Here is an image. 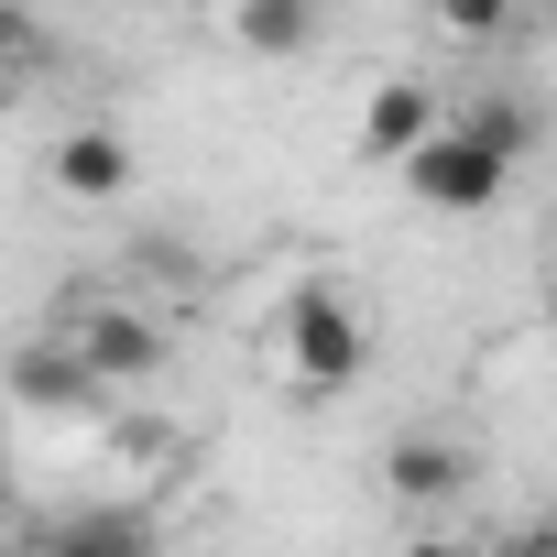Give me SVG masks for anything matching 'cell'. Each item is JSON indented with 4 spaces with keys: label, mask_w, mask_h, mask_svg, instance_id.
Segmentation results:
<instances>
[{
    "label": "cell",
    "mask_w": 557,
    "mask_h": 557,
    "mask_svg": "<svg viewBox=\"0 0 557 557\" xmlns=\"http://www.w3.org/2000/svg\"><path fill=\"white\" fill-rule=\"evenodd\" d=\"M437 121H448V110H437V88H426V77H383V88L361 99V153H372V164H405Z\"/></svg>",
    "instance_id": "5"
},
{
    "label": "cell",
    "mask_w": 557,
    "mask_h": 557,
    "mask_svg": "<svg viewBox=\"0 0 557 557\" xmlns=\"http://www.w3.org/2000/svg\"><path fill=\"white\" fill-rule=\"evenodd\" d=\"M143 546H153L143 513H66L55 524V557H143Z\"/></svg>",
    "instance_id": "9"
},
{
    "label": "cell",
    "mask_w": 557,
    "mask_h": 557,
    "mask_svg": "<svg viewBox=\"0 0 557 557\" xmlns=\"http://www.w3.org/2000/svg\"><path fill=\"white\" fill-rule=\"evenodd\" d=\"M394 175H405V197H416V208H437V219H481V208H503V186H513V153L448 110V121H437V132H426V143H416Z\"/></svg>",
    "instance_id": "1"
},
{
    "label": "cell",
    "mask_w": 557,
    "mask_h": 557,
    "mask_svg": "<svg viewBox=\"0 0 557 557\" xmlns=\"http://www.w3.org/2000/svg\"><path fill=\"white\" fill-rule=\"evenodd\" d=\"M426 12H437L448 45H492V34L513 23V0H426Z\"/></svg>",
    "instance_id": "11"
},
{
    "label": "cell",
    "mask_w": 557,
    "mask_h": 557,
    "mask_svg": "<svg viewBox=\"0 0 557 557\" xmlns=\"http://www.w3.org/2000/svg\"><path fill=\"white\" fill-rule=\"evenodd\" d=\"M383 492H394L405 513L459 503V492H470V448H459V437H437V426H405V437L383 448Z\"/></svg>",
    "instance_id": "4"
},
{
    "label": "cell",
    "mask_w": 557,
    "mask_h": 557,
    "mask_svg": "<svg viewBox=\"0 0 557 557\" xmlns=\"http://www.w3.org/2000/svg\"><path fill=\"white\" fill-rule=\"evenodd\" d=\"M285 361L307 394H350L372 372V318L350 307V285H329V273H307V285L285 296Z\"/></svg>",
    "instance_id": "2"
},
{
    "label": "cell",
    "mask_w": 557,
    "mask_h": 557,
    "mask_svg": "<svg viewBox=\"0 0 557 557\" xmlns=\"http://www.w3.org/2000/svg\"><path fill=\"white\" fill-rule=\"evenodd\" d=\"M459 121H470V132H492L513 164H524V153H535V132H546V121H535V99H503V88H492V99H470Z\"/></svg>",
    "instance_id": "10"
},
{
    "label": "cell",
    "mask_w": 557,
    "mask_h": 557,
    "mask_svg": "<svg viewBox=\"0 0 557 557\" xmlns=\"http://www.w3.org/2000/svg\"><path fill=\"white\" fill-rule=\"evenodd\" d=\"M230 45L240 55H273V66L307 55L318 45V0H230Z\"/></svg>",
    "instance_id": "8"
},
{
    "label": "cell",
    "mask_w": 557,
    "mask_h": 557,
    "mask_svg": "<svg viewBox=\"0 0 557 557\" xmlns=\"http://www.w3.org/2000/svg\"><path fill=\"white\" fill-rule=\"evenodd\" d=\"M66 339H77V350L99 361V383H153V372H164V350H175V339H164L153 318H132L121 296H88Z\"/></svg>",
    "instance_id": "3"
},
{
    "label": "cell",
    "mask_w": 557,
    "mask_h": 557,
    "mask_svg": "<svg viewBox=\"0 0 557 557\" xmlns=\"http://www.w3.org/2000/svg\"><path fill=\"white\" fill-rule=\"evenodd\" d=\"M45 175H55L66 197H88V208H110V197H132V143H121L110 121H88V132H66V143L45 153Z\"/></svg>",
    "instance_id": "6"
},
{
    "label": "cell",
    "mask_w": 557,
    "mask_h": 557,
    "mask_svg": "<svg viewBox=\"0 0 557 557\" xmlns=\"http://www.w3.org/2000/svg\"><path fill=\"white\" fill-rule=\"evenodd\" d=\"M12 394H23L34 416H77V405H99V361H88L77 339H34V350L12 361Z\"/></svg>",
    "instance_id": "7"
}]
</instances>
